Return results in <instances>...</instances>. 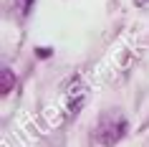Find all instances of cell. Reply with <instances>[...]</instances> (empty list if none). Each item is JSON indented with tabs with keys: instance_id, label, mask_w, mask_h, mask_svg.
<instances>
[{
	"instance_id": "5b68a950",
	"label": "cell",
	"mask_w": 149,
	"mask_h": 147,
	"mask_svg": "<svg viewBox=\"0 0 149 147\" xmlns=\"http://www.w3.org/2000/svg\"><path fill=\"white\" fill-rule=\"evenodd\" d=\"M149 0H134V5H147Z\"/></svg>"
},
{
	"instance_id": "7a4b0ae2",
	"label": "cell",
	"mask_w": 149,
	"mask_h": 147,
	"mask_svg": "<svg viewBox=\"0 0 149 147\" xmlns=\"http://www.w3.org/2000/svg\"><path fill=\"white\" fill-rule=\"evenodd\" d=\"M13 86H15V74L10 71V66H3V71H0V94H3V96L10 94Z\"/></svg>"
},
{
	"instance_id": "3957f363",
	"label": "cell",
	"mask_w": 149,
	"mask_h": 147,
	"mask_svg": "<svg viewBox=\"0 0 149 147\" xmlns=\"http://www.w3.org/2000/svg\"><path fill=\"white\" fill-rule=\"evenodd\" d=\"M33 3H36V0H13V5H15V13H18L20 18H25L28 13H31Z\"/></svg>"
},
{
	"instance_id": "277c9868",
	"label": "cell",
	"mask_w": 149,
	"mask_h": 147,
	"mask_svg": "<svg viewBox=\"0 0 149 147\" xmlns=\"http://www.w3.org/2000/svg\"><path fill=\"white\" fill-rule=\"evenodd\" d=\"M36 53H38V58H48V56H53V48H38Z\"/></svg>"
},
{
	"instance_id": "6da1fadb",
	"label": "cell",
	"mask_w": 149,
	"mask_h": 147,
	"mask_svg": "<svg viewBox=\"0 0 149 147\" xmlns=\"http://www.w3.org/2000/svg\"><path fill=\"white\" fill-rule=\"evenodd\" d=\"M124 132H126V122H124V119H119L116 124H106V127H101L99 139H101L104 147H111L114 142H119V139L124 137Z\"/></svg>"
}]
</instances>
